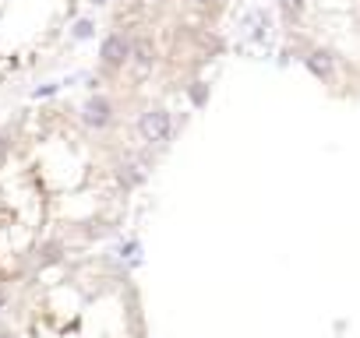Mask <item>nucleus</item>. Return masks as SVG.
<instances>
[{
	"label": "nucleus",
	"instance_id": "2",
	"mask_svg": "<svg viewBox=\"0 0 360 338\" xmlns=\"http://www.w3.org/2000/svg\"><path fill=\"white\" fill-rule=\"evenodd\" d=\"M286 50L325 88L360 96V0H279Z\"/></svg>",
	"mask_w": 360,
	"mask_h": 338
},
{
	"label": "nucleus",
	"instance_id": "1",
	"mask_svg": "<svg viewBox=\"0 0 360 338\" xmlns=\"http://www.w3.org/2000/svg\"><path fill=\"white\" fill-rule=\"evenodd\" d=\"M226 0H117L99 43L103 85L138 96L170 88L201 99V71L223 53Z\"/></svg>",
	"mask_w": 360,
	"mask_h": 338
},
{
	"label": "nucleus",
	"instance_id": "3",
	"mask_svg": "<svg viewBox=\"0 0 360 338\" xmlns=\"http://www.w3.org/2000/svg\"><path fill=\"white\" fill-rule=\"evenodd\" d=\"M74 21V0H0V81L25 71Z\"/></svg>",
	"mask_w": 360,
	"mask_h": 338
},
{
	"label": "nucleus",
	"instance_id": "5",
	"mask_svg": "<svg viewBox=\"0 0 360 338\" xmlns=\"http://www.w3.org/2000/svg\"><path fill=\"white\" fill-rule=\"evenodd\" d=\"M0 338H8V335H0Z\"/></svg>",
	"mask_w": 360,
	"mask_h": 338
},
{
	"label": "nucleus",
	"instance_id": "4",
	"mask_svg": "<svg viewBox=\"0 0 360 338\" xmlns=\"http://www.w3.org/2000/svg\"><path fill=\"white\" fill-rule=\"evenodd\" d=\"M4 299H8V296H4V289H0V306H4Z\"/></svg>",
	"mask_w": 360,
	"mask_h": 338
}]
</instances>
